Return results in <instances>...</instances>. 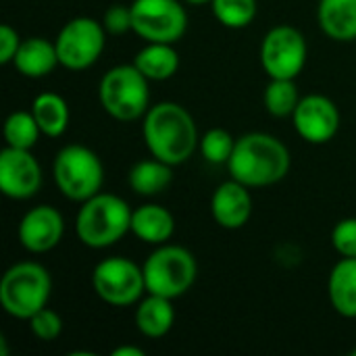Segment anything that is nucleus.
Listing matches in <instances>:
<instances>
[{"instance_id": "obj_15", "label": "nucleus", "mask_w": 356, "mask_h": 356, "mask_svg": "<svg viewBox=\"0 0 356 356\" xmlns=\"http://www.w3.org/2000/svg\"><path fill=\"white\" fill-rule=\"evenodd\" d=\"M211 217L223 229H242L252 217L250 188L236 179L223 181L211 196Z\"/></svg>"}, {"instance_id": "obj_23", "label": "nucleus", "mask_w": 356, "mask_h": 356, "mask_svg": "<svg viewBox=\"0 0 356 356\" xmlns=\"http://www.w3.org/2000/svg\"><path fill=\"white\" fill-rule=\"evenodd\" d=\"M46 138H60L69 127V102L56 92H42L33 98L29 108Z\"/></svg>"}, {"instance_id": "obj_33", "label": "nucleus", "mask_w": 356, "mask_h": 356, "mask_svg": "<svg viewBox=\"0 0 356 356\" xmlns=\"http://www.w3.org/2000/svg\"><path fill=\"white\" fill-rule=\"evenodd\" d=\"M186 4H192V6H202V4H211L213 0H184Z\"/></svg>"}, {"instance_id": "obj_9", "label": "nucleus", "mask_w": 356, "mask_h": 356, "mask_svg": "<svg viewBox=\"0 0 356 356\" xmlns=\"http://www.w3.org/2000/svg\"><path fill=\"white\" fill-rule=\"evenodd\" d=\"M54 46L60 67L69 71H86L102 56L106 29L102 21L94 17H73L58 29Z\"/></svg>"}, {"instance_id": "obj_32", "label": "nucleus", "mask_w": 356, "mask_h": 356, "mask_svg": "<svg viewBox=\"0 0 356 356\" xmlns=\"http://www.w3.org/2000/svg\"><path fill=\"white\" fill-rule=\"evenodd\" d=\"M113 356H144V350L134 346V344H125V346H117L113 353Z\"/></svg>"}, {"instance_id": "obj_19", "label": "nucleus", "mask_w": 356, "mask_h": 356, "mask_svg": "<svg viewBox=\"0 0 356 356\" xmlns=\"http://www.w3.org/2000/svg\"><path fill=\"white\" fill-rule=\"evenodd\" d=\"M327 296L332 309L344 317L356 319V259L340 257L327 277Z\"/></svg>"}, {"instance_id": "obj_25", "label": "nucleus", "mask_w": 356, "mask_h": 356, "mask_svg": "<svg viewBox=\"0 0 356 356\" xmlns=\"http://www.w3.org/2000/svg\"><path fill=\"white\" fill-rule=\"evenodd\" d=\"M4 142L6 146L10 148H21V150H31L40 136H42V129L33 117L31 111H13L6 121H4Z\"/></svg>"}, {"instance_id": "obj_34", "label": "nucleus", "mask_w": 356, "mask_h": 356, "mask_svg": "<svg viewBox=\"0 0 356 356\" xmlns=\"http://www.w3.org/2000/svg\"><path fill=\"white\" fill-rule=\"evenodd\" d=\"M353 356H356V348H355V350H353Z\"/></svg>"}, {"instance_id": "obj_28", "label": "nucleus", "mask_w": 356, "mask_h": 356, "mask_svg": "<svg viewBox=\"0 0 356 356\" xmlns=\"http://www.w3.org/2000/svg\"><path fill=\"white\" fill-rule=\"evenodd\" d=\"M29 332L40 340V342H54L60 334H63V319L56 311L44 307L42 311H38L29 321Z\"/></svg>"}, {"instance_id": "obj_8", "label": "nucleus", "mask_w": 356, "mask_h": 356, "mask_svg": "<svg viewBox=\"0 0 356 356\" xmlns=\"http://www.w3.org/2000/svg\"><path fill=\"white\" fill-rule=\"evenodd\" d=\"M92 290L108 307L138 305L146 294L144 269L127 257L102 259L92 269Z\"/></svg>"}, {"instance_id": "obj_17", "label": "nucleus", "mask_w": 356, "mask_h": 356, "mask_svg": "<svg viewBox=\"0 0 356 356\" xmlns=\"http://www.w3.org/2000/svg\"><path fill=\"white\" fill-rule=\"evenodd\" d=\"M131 234L144 244L161 246L167 244L175 234V219L165 207L146 202L131 213Z\"/></svg>"}, {"instance_id": "obj_12", "label": "nucleus", "mask_w": 356, "mask_h": 356, "mask_svg": "<svg viewBox=\"0 0 356 356\" xmlns=\"http://www.w3.org/2000/svg\"><path fill=\"white\" fill-rule=\"evenodd\" d=\"M294 131L309 144L321 146L332 142L340 131V108L323 94H307L300 98L294 115L290 117Z\"/></svg>"}, {"instance_id": "obj_14", "label": "nucleus", "mask_w": 356, "mask_h": 356, "mask_svg": "<svg viewBox=\"0 0 356 356\" xmlns=\"http://www.w3.org/2000/svg\"><path fill=\"white\" fill-rule=\"evenodd\" d=\"M65 236V219L58 209L50 204L31 207L19 221V244L31 254H44L54 250Z\"/></svg>"}, {"instance_id": "obj_20", "label": "nucleus", "mask_w": 356, "mask_h": 356, "mask_svg": "<svg viewBox=\"0 0 356 356\" xmlns=\"http://www.w3.org/2000/svg\"><path fill=\"white\" fill-rule=\"evenodd\" d=\"M317 21L321 31L334 42L356 40V0H319Z\"/></svg>"}, {"instance_id": "obj_1", "label": "nucleus", "mask_w": 356, "mask_h": 356, "mask_svg": "<svg viewBox=\"0 0 356 356\" xmlns=\"http://www.w3.org/2000/svg\"><path fill=\"white\" fill-rule=\"evenodd\" d=\"M142 140L150 152L171 167L192 159L200 144L198 127L192 113L173 100L150 104L142 117Z\"/></svg>"}, {"instance_id": "obj_3", "label": "nucleus", "mask_w": 356, "mask_h": 356, "mask_svg": "<svg viewBox=\"0 0 356 356\" xmlns=\"http://www.w3.org/2000/svg\"><path fill=\"white\" fill-rule=\"evenodd\" d=\"M131 213L134 209L121 196L98 192L81 202L73 223L75 236L92 250L111 248L131 234Z\"/></svg>"}, {"instance_id": "obj_11", "label": "nucleus", "mask_w": 356, "mask_h": 356, "mask_svg": "<svg viewBox=\"0 0 356 356\" xmlns=\"http://www.w3.org/2000/svg\"><path fill=\"white\" fill-rule=\"evenodd\" d=\"M131 31L144 42L177 44L188 29L184 0H134Z\"/></svg>"}, {"instance_id": "obj_13", "label": "nucleus", "mask_w": 356, "mask_h": 356, "mask_svg": "<svg viewBox=\"0 0 356 356\" xmlns=\"http://www.w3.org/2000/svg\"><path fill=\"white\" fill-rule=\"evenodd\" d=\"M44 184V173L31 150L4 146L0 152V192L10 200L33 198Z\"/></svg>"}, {"instance_id": "obj_24", "label": "nucleus", "mask_w": 356, "mask_h": 356, "mask_svg": "<svg viewBox=\"0 0 356 356\" xmlns=\"http://www.w3.org/2000/svg\"><path fill=\"white\" fill-rule=\"evenodd\" d=\"M300 98L302 96L298 92L296 79H269V83L263 92L265 111L275 119L292 117Z\"/></svg>"}, {"instance_id": "obj_6", "label": "nucleus", "mask_w": 356, "mask_h": 356, "mask_svg": "<svg viewBox=\"0 0 356 356\" xmlns=\"http://www.w3.org/2000/svg\"><path fill=\"white\" fill-rule=\"evenodd\" d=\"M146 294H159L165 298H179L190 292L198 277L196 257L177 244H161L146 257L144 265Z\"/></svg>"}, {"instance_id": "obj_4", "label": "nucleus", "mask_w": 356, "mask_h": 356, "mask_svg": "<svg viewBox=\"0 0 356 356\" xmlns=\"http://www.w3.org/2000/svg\"><path fill=\"white\" fill-rule=\"evenodd\" d=\"M52 296V275L35 261H21L10 265L0 280L2 311L21 321H29L38 311L48 307Z\"/></svg>"}, {"instance_id": "obj_27", "label": "nucleus", "mask_w": 356, "mask_h": 356, "mask_svg": "<svg viewBox=\"0 0 356 356\" xmlns=\"http://www.w3.org/2000/svg\"><path fill=\"white\" fill-rule=\"evenodd\" d=\"M236 146V138L223 127H211L200 138V154L211 165H227Z\"/></svg>"}, {"instance_id": "obj_21", "label": "nucleus", "mask_w": 356, "mask_h": 356, "mask_svg": "<svg viewBox=\"0 0 356 356\" xmlns=\"http://www.w3.org/2000/svg\"><path fill=\"white\" fill-rule=\"evenodd\" d=\"M134 65L150 81H167L179 69V54L173 48V44L146 42L134 56Z\"/></svg>"}, {"instance_id": "obj_2", "label": "nucleus", "mask_w": 356, "mask_h": 356, "mask_svg": "<svg viewBox=\"0 0 356 356\" xmlns=\"http://www.w3.org/2000/svg\"><path fill=\"white\" fill-rule=\"evenodd\" d=\"M292 167L288 146L265 131H250L236 138L234 152L227 161L232 179L250 190L269 188L280 184Z\"/></svg>"}, {"instance_id": "obj_16", "label": "nucleus", "mask_w": 356, "mask_h": 356, "mask_svg": "<svg viewBox=\"0 0 356 356\" xmlns=\"http://www.w3.org/2000/svg\"><path fill=\"white\" fill-rule=\"evenodd\" d=\"M10 65L17 69L19 75L27 77V79H42V77L50 75L60 65L54 40L50 42L42 35L25 38Z\"/></svg>"}, {"instance_id": "obj_30", "label": "nucleus", "mask_w": 356, "mask_h": 356, "mask_svg": "<svg viewBox=\"0 0 356 356\" xmlns=\"http://www.w3.org/2000/svg\"><path fill=\"white\" fill-rule=\"evenodd\" d=\"M102 25L111 35H123L131 31V6L111 4L102 15Z\"/></svg>"}, {"instance_id": "obj_29", "label": "nucleus", "mask_w": 356, "mask_h": 356, "mask_svg": "<svg viewBox=\"0 0 356 356\" xmlns=\"http://www.w3.org/2000/svg\"><path fill=\"white\" fill-rule=\"evenodd\" d=\"M332 246L340 257L356 259V217L342 219L334 225Z\"/></svg>"}, {"instance_id": "obj_10", "label": "nucleus", "mask_w": 356, "mask_h": 356, "mask_svg": "<svg viewBox=\"0 0 356 356\" xmlns=\"http://www.w3.org/2000/svg\"><path fill=\"white\" fill-rule=\"evenodd\" d=\"M307 58V38L294 25H275L263 35L259 60L269 79H296L302 73Z\"/></svg>"}, {"instance_id": "obj_26", "label": "nucleus", "mask_w": 356, "mask_h": 356, "mask_svg": "<svg viewBox=\"0 0 356 356\" xmlns=\"http://www.w3.org/2000/svg\"><path fill=\"white\" fill-rule=\"evenodd\" d=\"M211 10L223 27L244 29L254 21L259 4L257 0H213Z\"/></svg>"}, {"instance_id": "obj_22", "label": "nucleus", "mask_w": 356, "mask_h": 356, "mask_svg": "<svg viewBox=\"0 0 356 356\" xmlns=\"http://www.w3.org/2000/svg\"><path fill=\"white\" fill-rule=\"evenodd\" d=\"M171 181H173V167L156 156L138 161L127 173V186L138 196H146V198L163 194L171 186Z\"/></svg>"}, {"instance_id": "obj_7", "label": "nucleus", "mask_w": 356, "mask_h": 356, "mask_svg": "<svg viewBox=\"0 0 356 356\" xmlns=\"http://www.w3.org/2000/svg\"><path fill=\"white\" fill-rule=\"evenodd\" d=\"M52 179L56 190L73 202H83L102 192L104 167L100 156L83 144L63 146L52 163Z\"/></svg>"}, {"instance_id": "obj_18", "label": "nucleus", "mask_w": 356, "mask_h": 356, "mask_svg": "<svg viewBox=\"0 0 356 356\" xmlns=\"http://www.w3.org/2000/svg\"><path fill=\"white\" fill-rule=\"evenodd\" d=\"M134 323L144 338H150V340L165 338L175 325L173 300L159 296V294L142 296L140 302L136 305Z\"/></svg>"}, {"instance_id": "obj_31", "label": "nucleus", "mask_w": 356, "mask_h": 356, "mask_svg": "<svg viewBox=\"0 0 356 356\" xmlns=\"http://www.w3.org/2000/svg\"><path fill=\"white\" fill-rule=\"evenodd\" d=\"M21 42L23 40H21L19 31L13 25H8V23H2L0 25V63L2 65L13 63V58H15Z\"/></svg>"}, {"instance_id": "obj_5", "label": "nucleus", "mask_w": 356, "mask_h": 356, "mask_svg": "<svg viewBox=\"0 0 356 356\" xmlns=\"http://www.w3.org/2000/svg\"><path fill=\"white\" fill-rule=\"evenodd\" d=\"M98 100L111 119L138 121L150 108V79L134 63L115 65L98 81Z\"/></svg>"}]
</instances>
